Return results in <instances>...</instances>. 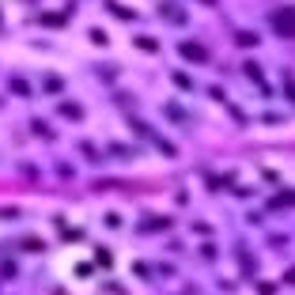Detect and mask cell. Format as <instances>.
Wrapping results in <instances>:
<instances>
[{"label": "cell", "instance_id": "6da1fadb", "mask_svg": "<svg viewBox=\"0 0 295 295\" xmlns=\"http://www.w3.org/2000/svg\"><path fill=\"white\" fill-rule=\"evenodd\" d=\"M273 27H277V34L295 38V12H291V8H280V12H273Z\"/></svg>", "mask_w": 295, "mask_h": 295}, {"label": "cell", "instance_id": "7a4b0ae2", "mask_svg": "<svg viewBox=\"0 0 295 295\" xmlns=\"http://www.w3.org/2000/svg\"><path fill=\"white\" fill-rule=\"evenodd\" d=\"M182 57H186V61H197V64H205V61H208V50H205L201 42H182Z\"/></svg>", "mask_w": 295, "mask_h": 295}, {"label": "cell", "instance_id": "3957f363", "mask_svg": "<svg viewBox=\"0 0 295 295\" xmlns=\"http://www.w3.org/2000/svg\"><path fill=\"white\" fill-rule=\"evenodd\" d=\"M235 42L250 50V46H258V34H254V31H239V38H235Z\"/></svg>", "mask_w": 295, "mask_h": 295}, {"label": "cell", "instance_id": "277c9868", "mask_svg": "<svg viewBox=\"0 0 295 295\" xmlns=\"http://www.w3.org/2000/svg\"><path fill=\"white\" fill-rule=\"evenodd\" d=\"M163 15H170L174 23H186V12H178V4H163Z\"/></svg>", "mask_w": 295, "mask_h": 295}, {"label": "cell", "instance_id": "5b68a950", "mask_svg": "<svg viewBox=\"0 0 295 295\" xmlns=\"http://www.w3.org/2000/svg\"><path fill=\"white\" fill-rule=\"evenodd\" d=\"M284 205H295V193H277L273 197V208H284Z\"/></svg>", "mask_w": 295, "mask_h": 295}, {"label": "cell", "instance_id": "8992f818", "mask_svg": "<svg viewBox=\"0 0 295 295\" xmlns=\"http://www.w3.org/2000/svg\"><path fill=\"white\" fill-rule=\"evenodd\" d=\"M137 46H140V50H148V53H155V50H159V42H155V38H148V34H144V38H137Z\"/></svg>", "mask_w": 295, "mask_h": 295}, {"label": "cell", "instance_id": "52a82bcc", "mask_svg": "<svg viewBox=\"0 0 295 295\" xmlns=\"http://www.w3.org/2000/svg\"><path fill=\"white\" fill-rule=\"evenodd\" d=\"M106 8H110L118 19H132V12H129V8H121V4H106Z\"/></svg>", "mask_w": 295, "mask_h": 295}, {"label": "cell", "instance_id": "ba28073f", "mask_svg": "<svg viewBox=\"0 0 295 295\" xmlns=\"http://www.w3.org/2000/svg\"><path fill=\"white\" fill-rule=\"evenodd\" d=\"M284 95L295 102V80H291V76H284Z\"/></svg>", "mask_w": 295, "mask_h": 295}, {"label": "cell", "instance_id": "9c48e42d", "mask_svg": "<svg viewBox=\"0 0 295 295\" xmlns=\"http://www.w3.org/2000/svg\"><path fill=\"white\" fill-rule=\"evenodd\" d=\"M61 114H64V118H80V106H72V102H64V106H61Z\"/></svg>", "mask_w": 295, "mask_h": 295}, {"label": "cell", "instance_id": "30bf717a", "mask_svg": "<svg viewBox=\"0 0 295 295\" xmlns=\"http://www.w3.org/2000/svg\"><path fill=\"white\" fill-rule=\"evenodd\" d=\"M284 280H288V284H295V269H288V273H284Z\"/></svg>", "mask_w": 295, "mask_h": 295}]
</instances>
